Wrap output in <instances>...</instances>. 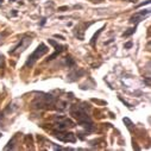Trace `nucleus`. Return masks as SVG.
<instances>
[{"mask_svg": "<svg viewBox=\"0 0 151 151\" xmlns=\"http://www.w3.org/2000/svg\"><path fill=\"white\" fill-rule=\"evenodd\" d=\"M70 114L73 116V118H75L78 120V123L85 127L87 131H93L94 130V124L91 119V117L88 116V113L86 112V108L83 106L80 105H74L70 107Z\"/></svg>", "mask_w": 151, "mask_h": 151, "instance_id": "f257e3e1", "label": "nucleus"}, {"mask_svg": "<svg viewBox=\"0 0 151 151\" xmlns=\"http://www.w3.org/2000/svg\"><path fill=\"white\" fill-rule=\"evenodd\" d=\"M36 108H54V106L56 105V100L52 95L50 94H44V93H40L38 96H36L32 104Z\"/></svg>", "mask_w": 151, "mask_h": 151, "instance_id": "f03ea898", "label": "nucleus"}, {"mask_svg": "<svg viewBox=\"0 0 151 151\" xmlns=\"http://www.w3.org/2000/svg\"><path fill=\"white\" fill-rule=\"evenodd\" d=\"M48 51H49L48 47L44 43H41L38 47L36 48V50L27 57V60L25 62V67H32L37 61H38L41 57H43Z\"/></svg>", "mask_w": 151, "mask_h": 151, "instance_id": "7ed1b4c3", "label": "nucleus"}, {"mask_svg": "<svg viewBox=\"0 0 151 151\" xmlns=\"http://www.w3.org/2000/svg\"><path fill=\"white\" fill-rule=\"evenodd\" d=\"M32 43V38L29 36H24L23 38L19 41V43L12 49L10 50V55H18V54H22L24 50H26L29 48V45H31Z\"/></svg>", "mask_w": 151, "mask_h": 151, "instance_id": "20e7f679", "label": "nucleus"}, {"mask_svg": "<svg viewBox=\"0 0 151 151\" xmlns=\"http://www.w3.org/2000/svg\"><path fill=\"white\" fill-rule=\"evenodd\" d=\"M74 126H75V124L71 119L63 117V116L55 117V127L58 131H63V130H67L68 127H74Z\"/></svg>", "mask_w": 151, "mask_h": 151, "instance_id": "39448f33", "label": "nucleus"}, {"mask_svg": "<svg viewBox=\"0 0 151 151\" xmlns=\"http://www.w3.org/2000/svg\"><path fill=\"white\" fill-rule=\"evenodd\" d=\"M52 133H54V136H55L58 140H61V142H63V143H75V142H76V137H75V134L71 133V132H65L64 130H63V131L56 130V131H54Z\"/></svg>", "mask_w": 151, "mask_h": 151, "instance_id": "423d86ee", "label": "nucleus"}, {"mask_svg": "<svg viewBox=\"0 0 151 151\" xmlns=\"http://www.w3.org/2000/svg\"><path fill=\"white\" fill-rule=\"evenodd\" d=\"M149 13H150L149 10H144V11L137 12V13H134V16H132V17L130 18V23H132V24H134V25H138V24L144 19V17L147 16Z\"/></svg>", "mask_w": 151, "mask_h": 151, "instance_id": "0eeeda50", "label": "nucleus"}, {"mask_svg": "<svg viewBox=\"0 0 151 151\" xmlns=\"http://www.w3.org/2000/svg\"><path fill=\"white\" fill-rule=\"evenodd\" d=\"M93 23H94V22H89V23H82L81 25H79V26L76 27V30H78V31H76V33H75V35H76L78 38H80L81 41L85 38V35H83V33H85V31H86V30L88 29V26H91Z\"/></svg>", "mask_w": 151, "mask_h": 151, "instance_id": "6e6552de", "label": "nucleus"}, {"mask_svg": "<svg viewBox=\"0 0 151 151\" xmlns=\"http://www.w3.org/2000/svg\"><path fill=\"white\" fill-rule=\"evenodd\" d=\"M83 74H85V70L83 69H75V70H73L68 75V79H69V81H76L80 76H82Z\"/></svg>", "mask_w": 151, "mask_h": 151, "instance_id": "1a4fd4ad", "label": "nucleus"}, {"mask_svg": "<svg viewBox=\"0 0 151 151\" xmlns=\"http://www.w3.org/2000/svg\"><path fill=\"white\" fill-rule=\"evenodd\" d=\"M48 42H49V44H51L54 48H55V50L58 52V54H61L62 51H64L68 47L67 45H62V44H58L56 41H54V40H48Z\"/></svg>", "mask_w": 151, "mask_h": 151, "instance_id": "9d476101", "label": "nucleus"}, {"mask_svg": "<svg viewBox=\"0 0 151 151\" xmlns=\"http://www.w3.org/2000/svg\"><path fill=\"white\" fill-rule=\"evenodd\" d=\"M105 27H106V25H104L101 29H99L95 33H94V36L92 37V40H91V45L93 47V48H95V44H96V41H98V38H99V36H100V33L105 30Z\"/></svg>", "mask_w": 151, "mask_h": 151, "instance_id": "9b49d317", "label": "nucleus"}, {"mask_svg": "<svg viewBox=\"0 0 151 151\" xmlns=\"http://www.w3.org/2000/svg\"><path fill=\"white\" fill-rule=\"evenodd\" d=\"M136 29H137V25H134V26H133V27H131V29H127V30L123 33V37H129V36L133 35V33L136 32Z\"/></svg>", "mask_w": 151, "mask_h": 151, "instance_id": "f8f14e48", "label": "nucleus"}, {"mask_svg": "<svg viewBox=\"0 0 151 151\" xmlns=\"http://www.w3.org/2000/svg\"><path fill=\"white\" fill-rule=\"evenodd\" d=\"M65 64H67L68 67H73V65L75 64V60H74L73 57H70V56H67V57H65Z\"/></svg>", "mask_w": 151, "mask_h": 151, "instance_id": "ddd939ff", "label": "nucleus"}, {"mask_svg": "<svg viewBox=\"0 0 151 151\" xmlns=\"http://www.w3.org/2000/svg\"><path fill=\"white\" fill-rule=\"evenodd\" d=\"M123 122H124V124L127 126V129H129V130H132V127H133V123H132L129 118H124V119H123Z\"/></svg>", "mask_w": 151, "mask_h": 151, "instance_id": "4468645a", "label": "nucleus"}, {"mask_svg": "<svg viewBox=\"0 0 151 151\" xmlns=\"http://www.w3.org/2000/svg\"><path fill=\"white\" fill-rule=\"evenodd\" d=\"M7 36H9V32H7V31H3V32H0V45L3 44L4 40L6 38Z\"/></svg>", "mask_w": 151, "mask_h": 151, "instance_id": "2eb2a0df", "label": "nucleus"}, {"mask_svg": "<svg viewBox=\"0 0 151 151\" xmlns=\"http://www.w3.org/2000/svg\"><path fill=\"white\" fill-rule=\"evenodd\" d=\"M4 67V55L0 54V68Z\"/></svg>", "mask_w": 151, "mask_h": 151, "instance_id": "dca6fc26", "label": "nucleus"}, {"mask_svg": "<svg viewBox=\"0 0 151 151\" xmlns=\"http://www.w3.org/2000/svg\"><path fill=\"white\" fill-rule=\"evenodd\" d=\"M124 47H125V49H130V48L132 47V42H129V43H126Z\"/></svg>", "mask_w": 151, "mask_h": 151, "instance_id": "f3484780", "label": "nucleus"}, {"mask_svg": "<svg viewBox=\"0 0 151 151\" xmlns=\"http://www.w3.org/2000/svg\"><path fill=\"white\" fill-rule=\"evenodd\" d=\"M44 24H45V19H43V20H42V23H41V25H44Z\"/></svg>", "mask_w": 151, "mask_h": 151, "instance_id": "a211bd4d", "label": "nucleus"}, {"mask_svg": "<svg viewBox=\"0 0 151 151\" xmlns=\"http://www.w3.org/2000/svg\"><path fill=\"white\" fill-rule=\"evenodd\" d=\"M129 1H131V3H137L138 0H129Z\"/></svg>", "mask_w": 151, "mask_h": 151, "instance_id": "6ab92c4d", "label": "nucleus"}, {"mask_svg": "<svg viewBox=\"0 0 151 151\" xmlns=\"http://www.w3.org/2000/svg\"><path fill=\"white\" fill-rule=\"evenodd\" d=\"M101 1H102V0H96V1H95V3H101Z\"/></svg>", "mask_w": 151, "mask_h": 151, "instance_id": "aec40b11", "label": "nucleus"}, {"mask_svg": "<svg viewBox=\"0 0 151 151\" xmlns=\"http://www.w3.org/2000/svg\"><path fill=\"white\" fill-rule=\"evenodd\" d=\"M0 137H1V133H0Z\"/></svg>", "mask_w": 151, "mask_h": 151, "instance_id": "412c9836", "label": "nucleus"}]
</instances>
